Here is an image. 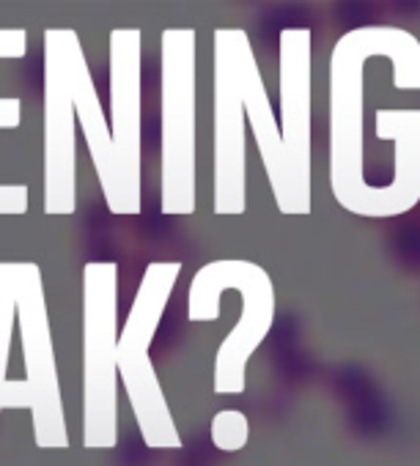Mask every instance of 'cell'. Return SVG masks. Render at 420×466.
<instances>
[{"label":"cell","instance_id":"6da1fadb","mask_svg":"<svg viewBox=\"0 0 420 466\" xmlns=\"http://www.w3.org/2000/svg\"><path fill=\"white\" fill-rule=\"evenodd\" d=\"M384 58L395 91H420V42L395 25L346 31L330 56V189L335 203L365 219H393L387 198L365 170V66Z\"/></svg>","mask_w":420,"mask_h":466},{"label":"cell","instance_id":"7a4b0ae2","mask_svg":"<svg viewBox=\"0 0 420 466\" xmlns=\"http://www.w3.org/2000/svg\"><path fill=\"white\" fill-rule=\"evenodd\" d=\"M195 28H165L159 39L162 198L165 217L195 211Z\"/></svg>","mask_w":420,"mask_h":466},{"label":"cell","instance_id":"3957f363","mask_svg":"<svg viewBox=\"0 0 420 466\" xmlns=\"http://www.w3.org/2000/svg\"><path fill=\"white\" fill-rule=\"evenodd\" d=\"M88 66L75 28L45 31V214L69 217L77 208L75 83Z\"/></svg>","mask_w":420,"mask_h":466},{"label":"cell","instance_id":"277c9868","mask_svg":"<svg viewBox=\"0 0 420 466\" xmlns=\"http://www.w3.org/2000/svg\"><path fill=\"white\" fill-rule=\"evenodd\" d=\"M248 31L215 28V214L240 217L248 208L245 77L256 64Z\"/></svg>","mask_w":420,"mask_h":466},{"label":"cell","instance_id":"5b68a950","mask_svg":"<svg viewBox=\"0 0 420 466\" xmlns=\"http://www.w3.org/2000/svg\"><path fill=\"white\" fill-rule=\"evenodd\" d=\"M110 137L113 184L105 203L116 217L143 211V34L140 28L110 31Z\"/></svg>","mask_w":420,"mask_h":466},{"label":"cell","instance_id":"8992f818","mask_svg":"<svg viewBox=\"0 0 420 466\" xmlns=\"http://www.w3.org/2000/svg\"><path fill=\"white\" fill-rule=\"evenodd\" d=\"M240 291L242 316L220 349V379L229 373L237 379L242 362L251 351L267 338L275 324V286L264 267L242 258H220L206 264L195 272L187 297V319L190 321H215L220 316V297L226 291Z\"/></svg>","mask_w":420,"mask_h":466},{"label":"cell","instance_id":"52a82bcc","mask_svg":"<svg viewBox=\"0 0 420 466\" xmlns=\"http://www.w3.org/2000/svg\"><path fill=\"white\" fill-rule=\"evenodd\" d=\"M311 28H283L278 39V88H281V140L294 187L300 217L313 208V154H311Z\"/></svg>","mask_w":420,"mask_h":466},{"label":"cell","instance_id":"ba28073f","mask_svg":"<svg viewBox=\"0 0 420 466\" xmlns=\"http://www.w3.org/2000/svg\"><path fill=\"white\" fill-rule=\"evenodd\" d=\"M75 116L80 121L86 146H88V157L97 167V178L102 187V195L110 189L113 184V137H110V124L105 118L91 69L83 66L75 83Z\"/></svg>","mask_w":420,"mask_h":466},{"label":"cell","instance_id":"9c48e42d","mask_svg":"<svg viewBox=\"0 0 420 466\" xmlns=\"http://www.w3.org/2000/svg\"><path fill=\"white\" fill-rule=\"evenodd\" d=\"M28 31L26 28H0V61L26 58ZM23 121V102L17 96H0V129H17ZM31 192L26 184H0V217H23L28 211Z\"/></svg>","mask_w":420,"mask_h":466},{"label":"cell","instance_id":"30bf717a","mask_svg":"<svg viewBox=\"0 0 420 466\" xmlns=\"http://www.w3.org/2000/svg\"><path fill=\"white\" fill-rule=\"evenodd\" d=\"M151 463V450L140 436H127L118 450H116V466H149Z\"/></svg>","mask_w":420,"mask_h":466}]
</instances>
